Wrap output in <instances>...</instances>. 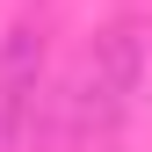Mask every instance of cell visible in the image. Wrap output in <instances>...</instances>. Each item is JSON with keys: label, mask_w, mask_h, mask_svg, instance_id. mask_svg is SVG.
<instances>
[{"label": "cell", "mask_w": 152, "mask_h": 152, "mask_svg": "<svg viewBox=\"0 0 152 152\" xmlns=\"http://www.w3.org/2000/svg\"><path fill=\"white\" fill-rule=\"evenodd\" d=\"M7 145H15V130H7V123H0V152H7Z\"/></svg>", "instance_id": "2"}, {"label": "cell", "mask_w": 152, "mask_h": 152, "mask_svg": "<svg viewBox=\"0 0 152 152\" xmlns=\"http://www.w3.org/2000/svg\"><path fill=\"white\" fill-rule=\"evenodd\" d=\"M138 80H145V22L123 15V22H109V29L80 51V65H72V80H65V94H58V138H65L72 152L94 145V138H109V130L123 123Z\"/></svg>", "instance_id": "1"}]
</instances>
